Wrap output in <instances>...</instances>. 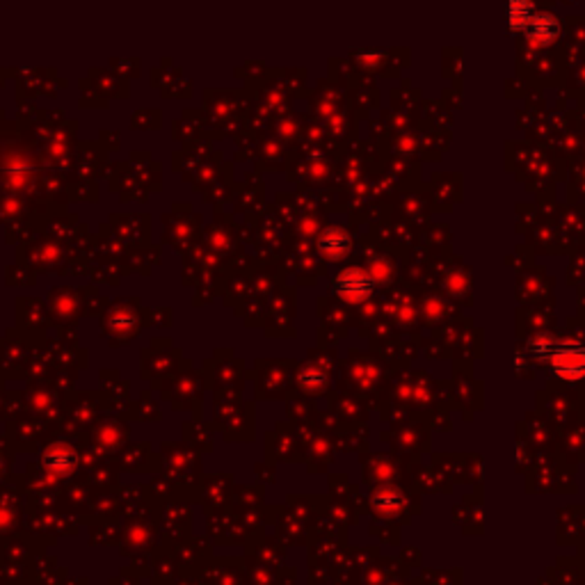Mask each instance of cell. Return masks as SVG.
I'll return each mask as SVG.
<instances>
[{
    "label": "cell",
    "instance_id": "1",
    "mask_svg": "<svg viewBox=\"0 0 585 585\" xmlns=\"http://www.w3.org/2000/svg\"><path fill=\"white\" fill-rule=\"evenodd\" d=\"M526 28H528L530 39L539 41V44H549V41H554L558 37V30H560L558 21L554 16H549V14L533 16Z\"/></svg>",
    "mask_w": 585,
    "mask_h": 585
},
{
    "label": "cell",
    "instance_id": "2",
    "mask_svg": "<svg viewBox=\"0 0 585 585\" xmlns=\"http://www.w3.org/2000/svg\"><path fill=\"white\" fill-rule=\"evenodd\" d=\"M533 16H535L533 5H530L528 0H510V23L515 30L526 28Z\"/></svg>",
    "mask_w": 585,
    "mask_h": 585
}]
</instances>
